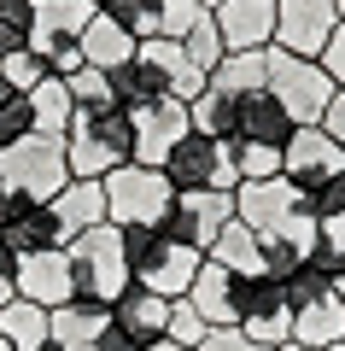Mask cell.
I'll list each match as a JSON object with an SVG mask.
<instances>
[{
  "label": "cell",
  "mask_w": 345,
  "mask_h": 351,
  "mask_svg": "<svg viewBox=\"0 0 345 351\" xmlns=\"http://www.w3.org/2000/svg\"><path fill=\"white\" fill-rule=\"evenodd\" d=\"M123 258H129L135 287H152L158 299H182V293L193 287L205 252L182 246L164 223H135V228H123Z\"/></svg>",
  "instance_id": "6da1fadb"
},
{
  "label": "cell",
  "mask_w": 345,
  "mask_h": 351,
  "mask_svg": "<svg viewBox=\"0 0 345 351\" xmlns=\"http://www.w3.org/2000/svg\"><path fill=\"white\" fill-rule=\"evenodd\" d=\"M135 158V123H129L123 106H76L71 135H64V164L71 176L99 182L106 170Z\"/></svg>",
  "instance_id": "7a4b0ae2"
},
{
  "label": "cell",
  "mask_w": 345,
  "mask_h": 351,
  "mask_svg": "<svg viewBox=\"0 0 345 351\" xmlns=\"http://www.w3.org/2000/svg\"><path fill=\"white\" fill-rule=\"evenodd\" d=\"M64 252H71L76 299H94V304H106V311H111V304L135 287L129 258H123V228H117V223H99V228H88V234H76Z\"/></svg>",
  "instance_id": "3957f363"
},
{
  "label": "cell",
  "mask_w": 345,
  "mask_h": 351,
  "mask_svg": "<svg viewBox=\"0 0 345 351\" xmlns=\"http://www.w3.org/2000/svg\"><path fill=\"white\" fill-rule=\"evenodd\" d=\"M64 182H71L64 141L29 129V135H18V141L0 147V188H6V199H41V205H47Z\"/></svg>",
  "instance_id": "277c9868"
},
{
  "label": "cell",
  "mask_w": 345,
  "mask_h": 351,
  "mask_svg": "<svg viewBox=\"0 0 345 351\" xmlns=\"http://www.w3.org/2000/svg\"><path fill=\"white\" fill-rule=\"evenodd\" d=\"M263 64H270V71H263V88L287 106V117H293L298 129L322 123V112H328V100H333V88H340V82H333L316 59H298V53H281V47L263 53Z\"/></svg>",
  "instance_id": "5b68a950"
},
{
  "label": "cell",
  "mask_w": 345,
  "mask_h": 351,
  "mask_svg": "<svg viewBox=\"0 0 345 351\" xmlns=\"http://www.w3.org/2000/svg\"><path fill=\"white\" fill-rule=\"evenodd\" d=\"M99 188H106V217L117 228L164 223V211H170V199H176V188L164 182V170H152V164H117V170L99 176Z\"/></svg>",
  "instance_id": "8992f818"
},
{
  "label": "cell",
  "mask_w": 345,
  "mask_h": 351,
  "mask_svg": "<svg viewBox=\"0 0 345 351\" xmlns=\"http://www.w3.org/2000/svg\"><path fill=\"white\" fill-rule=\"evenodd\" d=\"M158 170H164V182H170L176 193H193V188H222V193H235V188H240V170H235L228 141L199 135V129H187V135L176 141L170 158H164Z\"/></svg>",
  "instance_id": "52a82bcc"
},
{
  "label": "cell",
  "mask_w": 345,
  "mask_h": 351,
  "mask_svg": "<svg viewBox=\"0 0 345 351\" xmlns=\"http://www.w3.org/2000/svg\"><path fill=\"white\" fill-rule=\"evenodd\" d=\"M281 176L298 188V199H310L316 188H328L333 176H345V147H340L322 123H305V129L281 147Z\"/></svg>",
  "instance_id": "ba28073f"
},
{
  "label": "cell",
  "mask_w": 345,
  "mask_h": 351,
  "mask_svg": "<svg viewBox=\"0 0 345 351\" xmlns=\"http://www.w3.org/2000/svg\"><path fill=\"white\" fill-rule=\"evenodd\" d=\"M240 334L270 351L293 346V311H287V287L275 276H240Z\"/></svg>",
  "instance_id": "9c48e42d"
},
{
  "label": "cell",
  "mask_w": 345,
  "mask_h": 351,
  "mask_svg": "<svg viewBox=\"0 0 345 351\" xmlns=\"http://www.w3.org/2000/svg\"><path fill=\"white\" fill-rule=\"evenodd\" d=\"M228 223H235V193H222V188L176 193L170 211H164V228H170L182 246H193V252H211V240H217Z\"/></svg>",
  "instance_id": "30bf717a"
},
{
  "label": "cell",
  "mask_w": 345,
  "mask_h": 351,
  "mask_svg": "<svg viewBox=\"0 0 345 351\" xmlns=\"http://www.w3.org/2000/svg\"><path fill=\"white\" fill-rule=\"evenodd\" d=\"M333 24V0H275V47L281 53H298V59H322Z\"/></svg>",
  "instance_id": "8fae6325"
},
{
  "label": "cell",
  "mask_w": 345,
  "mask_h": 351,
  "mask_svg": "<svg viewBox=\"0 0 345 351\" xmlns=\"http://www.w3.org/2000/svg\"><path fill=\"white\" fill-rule=\"evenodd\" d=\"M0 246L12 252V258H29V252H53V246H71L64 234L59 211L41 199H12L6 217H0Z\"/></svg>",
  "instance_id": "7c38bea8"
},
{
  "label": "cell",
  "mask_w": 345,
  "mask_h": 351,
  "mask_svg": "<svg viewBox=\"0 0 345 351\" xmlns=\"http://www.w3.org/2000/svg\"><path fill=\"white\" fill-rule=\"evenodd\" d=\"M293 211H305V199H298V188L287 182V176H270V182H240V188H235V223H246L252 234L281 228Z\"/></svg>",
  "instance_id": "4fadbf2b"
},
{
  "label": "cell",
  "mask_w": 345,
  "mask_h": 351,
  "mask_svg": "<svg viewBox=\"0 0 345 351\" xmlns=\"http://www.w3.org/2000/svg\"><path fill=\"white\" fill-rule=\"evenodd\" d=\"M18 299L41 304V311H59L64 299H76V276H71V252H29L18 258Z\"/></svg>",
  "instance_id": "5bb4252c"
},
{
  "label": "cell",
  "mask_w": 345,
  "mask_h": 351,
  "mask_svg": "<svg viewBox=\"0 0 345 351\" xmlns=\"http://www.w3.org/2000/svg\"><path fill=\"white\" fill-rule=\"evenodd\" d=\"M129 123H135V158L129 164H152L158 170L164 158H170V147L187 135V100H158V106H141V112H129Z\"/></svg>",
  "instance_id": "9a60e30c"
},
{
  "label": "cell",
  "mask_w": 345,
  "mask_h": 351,
  "mask_svg": "<svg viewBox=\"0 0 345 351\" xmlns=\"http://www.w3.org/2000/svg\"><path fill=\"white\" fill-rule=\"evenodd\" d=\"M211 18H217L222 47H228V53H263V47H275V0H222Z\"/></svg>",
  "instance_id": "2e32d148"
},
{
  "label": "cell",
  "mask_w": 345,
  "mask_h": 351,
  "mask_svg": "<svg viewBox=\"0 0 345 351\" xmlns=\"http://www.w3.org/2000/svg\"><path fill=\"white\" fill-rule=\"evenodd\" d=\"M182 299L205 316V328H240V276H235V269H222L217 258L199 263L193 287H187Z\"/></svg>",
  "instance_id": "e0dca14e"
},
{
  "label": "cell",
  "mask_w": 345,
  "mask_h": 351,
  "mask_svg": "<svg viewBox=\"0 0 345 351\" xmlns=\"http://www.w3.org/2000/svg\"><path fill=\"white\" fill-rule=\"evenodd\" d=\"M258 240H263V276L287 281V276H298V269L316 258V217L293 211L281 228H270V234H258Z\"/></svg>",
  "instance_id": "ac0fdd59"
},
{
  "label": "cell",
  "mask_w": 345,
  "mask_h": 351,
  "mask_svg": "<svg viewBox=\"0 0 345 351\" xmlns=\"http://www.w3.org/2000/svg\"><path fill=\"white\" fill-rule=\"evenodd\" d=\"M293 135H298V123L287 117V106L275 100L270 88H263V94H246V100H240V112H235V135H228V141H258V147H287Z\"/></svg>",
  "instance_id": "d6986e66"
},
{
  "label": "cell",
  "mask_w": 345,
  "mask_h": 351,
  "mask_svg": "<svg viewBox=\"0 0 345 351\" xmlns=\"http://www.w3.org/2000/svg\"><path fill=\"white\" fill-rule=\"evenodd\" d=\"M111 322H117L141 351H147V346H158L164 328H170V299H158L152 287H129L123 299L111 304Z\"/></svg>",
  "instance_id": "ffe728a7"
},
{
  "label": "cell",
  "mask_w": 345,
  "mask_h": 351,
  "mask_svg": "<svg viewBox=\"0 0 345 351\" xmlns=\"http://www.w3.org/2000/svg\"><path fill=\"white\" fill-rule=\"evenodd\" d=\"M76 47H82V64H88V71H117V64H129V59H135V47H141V41L129 36V29L117 24L111 12H94Z\"/></svg>",
  "instance_id": "44dd1931"
},
{
  "label": "cell",
  "mask_w": 345,
  "mask_h": 351,
  "mask_svg": "<svg viewBox=\"0 0 345 351\" xmlns=\"http://www.w3.org/2000/svg\"><path fill=\"white\" fill-rule=\"evenodd\" d=\"M47 205L59 211V223H64V234H71V240L88 234V228H99V223H111V217H106V188L88 182V176H71Z\"/></svg>",
  "instance_id": "7402d4cb"
},
{
  "label": "cell",
  "mask_w": 345,
  "mask_h": 351,
  "mask_svg": "<svg viewBox=\"0 0 345 351\" xmlns=\"http://www.w3.org/2000/svg\"><path fill=\"white\" fill-rule=\"evenodd\" d=\"M135 59H147L152 71L170 82V100H199L205 94V76L187 64V53H182V41H170V36H152V41H141L135 47Z\"/></svg>",
  "instance_id": "603a6c76"
},
{
  "label": "cell",
  "mask_w": 345,
  "mask_h": 351,
  "mask_svg": "<svg viewBox=\"0 0 345 351\" xmlns=\"http://www.w3.org/2000/svg\"><path fill=\"white\" fill-rule=\"evenodd\" d=\"M71 117H76L71 82L47 71L36 88H29V129H36V135H53V141H64V135H71Z\"/></svg>",
  "instance_id": "cb8c5ba5"
},
{
  "label": "cell",
  "mask_w": 345,
  "mask_h": 351,
  "mask_svg": "<svg viewBox=\"0 0 345 351\" xmlns=\"http://www.w3.org/2000/svg\"><path fill=\"white\" fill-rule=\"evenodd\" d=\"M340 339H345V299H340V281H333L328 299H316V304H305V311H293V346L328 351V346H340Z\"/></svg>",
  "instance_id": "d4e9b609"
},
{
  "label": "cell",
  "mask_w": 345,
  "mask_h": 351,
  "mask_svg": "<svg viewBox=\"0 0 345 351\" xmlns=\"http://www.w3.org/2000/svg\"><path fill=\"white\" fill-rule=\"evenodd\" d=\"M47 328L59 346H99V334L111 328V311L94 299H64L59 311H47Z\"/></svg>",
  "instance_id": "484cf974"
},
{
  "label": "cell",
  "mask_w": 345,
  "mask_h": 351,
  "mask_svg": "<svg viewBox=\"0 0 345 351\" xmlns=\"http://www.w3.org/2000/svg\"><path fill=\"white\" fill-rule=\"evenodd\" d=\"M106 82H111V100L123 106V112H141V106L170 100V82H164L147 59H129V64H117V71H106Z\"/></svg>",
  "instance_id": "4316f807"
},
{
  "label": "cell",
  "mask_w": 345,
  "mask_h": 351,
  "mask_svg": "<svg viewBox=\"0 0 345 351\" xmlns=\"http://www.w3.org/2000/svg\"><path fill=\"white\" fill-rule=\"evenodd\" d=\"M205 258H217L222 269H235V276H263V240L252 234L246 223H228L217 240H211Z\"/></svg>",
  "instance_id": "83f0119b"
},
{
  "label": "cell",
  "mask_w": 345,
  "mask_h": 351,
  "mask_svg": "<svg viewBox=\"0 0 345 351\" xmlns=\"http://www.w3.org/2000/svg\"><path fill=\"white\" fill-rule=\"evenodd\" d=\"M0 339H6L12 351H36V346H47V339H53L47 311H41V304H29V299H12L6 311H0Z\"/></svg>",
  "instance_id": "f1b7e54d"
},
{
  "label": "cell",
  "mask_w": 345,
  "mask_h": 351,
  "mask_svg": "<svg viewBox=\"0 0 345 351\" xmlns=\"http://www.w3.org/2000/svg\"><path fill=\"white\" fill-rule=\"evenodd\" d=\"M270 53V47H263ZM263 53H228V59L211 71V88L217 94H228V100H246V94H263Z\"/></svg>",
  "instance_id": "f546056e"
},
{
  "label": "cell",
  "mask_w": 345,
  "mask_h": 351,
  "mask_svg": "<svg viewBox=\"0 0 345 351\" xmlns=\"http://www.w3.org/2000/svg\"><path fill=\"white\" fill-rule=\"evenodd\" d=\"M235 112H240V100L217 94L211 82H205V94H199V100H187V123H193L199 135H217V141L235 135Z\"/></svg>",
  "instance_id": "4dcf8cb0"
},
{
  "label": "cell",
  "mask_w": 345,
  "mask_h": 351,
  "mask_svg": "<svg viewBox=\"0 0 345 351\" xmlns=\"http://www.w3.org/2000/svg\"><path fill=\"white\" fill-rule=\"evenodd\" d=\"M182 53H187V64H193V71L211 82V71H217V64L228 59V47H222V29H217V18H199V24L182 36Z\"/></svg>",
  "instance_id": "1f68e13d"
},
{
  "label": "cell",
  "mask_w": 345,
  "mask_h": 351,
  "mask_svg": "<svg viewBox=\"0 0 345 351\" xmlns=\"http://www.w3.org/2000/svg\"><path fill=\"white\" fill-rule=\"evenodd\" d=\"M228 152H235L240 182H270V176H281V147H258V141H228Z\"/></svg>",
  "instance_id": "d6a6232c"
},
{
  "label": "cell",
  "mask_w": 345,
  "mask_h": 351,
  "mask_svg": "<svg viewBox=\"0 0 345 351\" xmlns=\"http://www.w3.org/2000/svg\"><path fill=\"white\" fill-rule=\"evenodd\" d=\"M310 263H322L333 281L345 276V211H333V217L316 223V258H310Z\"/></svg>",
  "instance_id": "836d02e7"
},
{
  "label": "cell",
  "mask_w": 345,
  "mask_h": 351,
  "mask_svg": "<svg viewBox=\"0 0 345 351\" xmlns=\"http://www.w3.org/2000/svg\"><path fill=\"white\" fill-rule=\"evenodd\" d=\"M99 12H111L135 41H152V36H158V0H111V6H99Z\"/></svg>",
  "instance_id": "e575fe53"
},
{
  "label": "cell",
  "mask_w": 345,
  "mask_h": 351,
  "mask_svg": "<svg viewBox=\"0 0 345 351\" xmlns=\"http://www.w3.org/2000/svg\"><path fill=\"white\" fill-rule=\"evenodd\" d=\"M205 334H211V328H205V316H199L187 299H170V328H164V339H170V346L199 351V346H205Z\"/></svg>",
  "instance_id": "d590c367"
},
{
  "label": "cell",
  "mask_w": 345,
  "mask_h": 351,
  "mask_svg": "<svg viewBox=\"0 0 345 351\" xmlns=\"http://www.w3.org/2000/svg\"><path fill=\"white\" fill-rule=\"evenodd\" d=\"M18 135H29V94H18V88L0 76V147L18 141Z\"/></svg>",
  "instance_id": "8d00e7d4"
},
{
  "label": "cell",
  "mask_w": 345,
  "mask_h": 351,
  "mask_svg": "<svg viewBox=\"0 0 345 351\" xmlns=\"http://www.w3.org/2000/svg\"><path fill=\"white\" fill-rule=\"evenodd\" d=\"M29 47V0H0V59Z\"/></svg>",
  "instance_id": "74e56055"
},
{
  "label": "cell",
  "mask_w": 345,
  "mask_h": 351,
  "mask_svg": "<svg viewBox=\"0 0 345 351\" xmlns=\"http://www.w3.org/2000/svg\"><path fill=\"white\" fill-rule=\"evenodd\" d=\"M199 18H211L199 0H158V36H170V41H182Z\"/></svg>",
  "instance_id": "f35d334b"
},
{
  "label": "cell",
  "mask_w": 345,
  "mask_h": 351,
  "mask_svg": "<svg viewBox=\"0 0 345 351\" xmlns=\"http://www.w3.org/2000/svg\"><path fill=\"white\" fill-rule=\"evenodd\" d=\"M0 76H6V82H12L18 94H29V88H36L41 76H47V59H36L29 47H18V53H6V59H0Z\"/></svg>",
  "instance_id": "ab89813d"
},
{
  "label": "cell",
  "mask_w": 345,
  "mask_h": 351,
  "mask_svg": "<svg viewBox=\"0 0 345 351\" xmlns=\"http://www.w3.org/2000/svg\"><path fill=\"white\" fill-rule=\"evenodd\" d=\"M305 211L316 217V223H322V217H333V211H345V176H333L328 188H316V193L305 199Z\"/></svg>",
  "instance_id": "60d3db41"
},
{
  "label": "cell",
  "mask_w": 345,
  "mask_h": 351,
  "mask_svg": "<svg viewBox=\"0 0 345 351\" xmlns=\"http://www.w3.org/2000/svg\"><path fill=\"white\" fill-rule=\"evenodd\" d=\"M322 71H328L333 76V82H340L345 88V18H340V24H333V36H328V47H322Z\"/></svg>",
  "instance_id": "b9f144b4"
},
{
  "label": "cell",
  "mask_w": 345,
  "mask_h": 351,
  "mask_svg": "<svg viewBox=\"0 0 345 351\" xmlns=\"http://www.w3.org/2000/svg\"><path fill=\"white\" fill-rule=\"evenodd\" d=\"M199 351H270V346L246 339L240 328H211V334H205V346H199Z\"/></svg>",
  "instance_id": "7bdbcfd3"
},
{
  "label": "cell",
  "mask_w": 345,
  "mask_h": 351,
  "mask_svg": "<svg viewBox=\"0 0 345 351\" xmlns=\"http://www.w3.org/2000/svg\"><path fill=\"white\" fill-rule=\"evenodd\" d=\"M12 299H18V258L0 246V311H6Z\"/></svg>",
  "instance_id": "ee69618b"
},
{
  "label": "cell",
  "mask_w": 345,
  "mask_h": 351,
  "mask_svg": "<svg viewBox=\"0 0 345 351\" xmlns=\"http://www.w3.org/2000/svg\"><path fill=\"white\" fill-rule=\"evenodd\" d=\"M322 129H328L333 141L345 147V88H333V100H328V112H322Z\"/></svg>",
  "instance_id": "f6af8a7d"
},
{
  "label": "cell",
  "mask_w": 345,
  "mask_h": 351,
  "mask_svg": "<svg viewBox=\"0 0 345 351\" xmlns=\"http://www.w3.org/2000/svg\"><path fill=\"white\" fill-rule=\"evenodd\" d=\"M147 351H187V346H170V339H158V346H147Z\"/></svg>",
  "instance_id": "bcb514c9"
},
{
  "label": "cell",
  "mask_w": 345,
  "mask_h": 351,
  "mask_svg": "<svg viewBox=\"0 0 345 351\" xmlns=\"http://www.w3.org/2000/svg\"><path fill=\"white\" fill-rule=\"evenodd\" d=\"M199 6H205V12H217V6H222V0H199Z\"/></svg>",
  "instance_id": "7dc6e473"
},
{
  "label": "cell",
  "mask_w": 345,
  "mask_h": 351,
  "mask_svg": "<svg viewBox=\"0 0 345 351\" xmlns=\"http://www.w3.org/2000/svg\"><path fill=\"white\" fill-rule=\"evenodd\" d=\"M6 205H12V199H6V188H0V217H6Z\"/></svg>",
  "instance_id": "c3c4849f"
},
{
  "label": "cell",
  "mask_w": 345,
  "mask_h": 351,
  "mask_svg": "<svg viewBox=\"0 0 345 351\" xmlns=\"http://www.w3.org/2000/svg\"><path fill=\"white\" fill-rule=\"evenodd\" d=\"M281 351H316V346H281Z\"/></svg>",
  "instance_id": "681fc988"
},
{
  "label": "cell",
  "mask_w": 345,
  "mask_h": 351,
  "mask_svg": "<svg viewBox=\"0 0 345 351\" xmlns=\"http://www.w3.org/2000/svg\"><path fill=\"white\" fill-rule=\"evenodd\" d=\"M333 12H340V18H345V0H333Z\"/></svg>",
  "instance_id": "f907efd6"
},
{
  "label": "cell",
  "mask_w": 345,
  "mask_h": 351,
  "mask_svg": "<svg viewBox=\"0 0 345 351\" xmlns=\"http://www.w3.org/2000/svg\"><path fill=\"white\" fill-rule=\"evenodd\" d=\"M340 299H345V276H340Z\"/></svg>",
  "instance_id": "816d5d0a"
},
{
  "label": "cell",
  "mask_w": 345,
  "mask_h": 351,
  "mask_svg": "<svg viewBox=\"0 0 345 351\" xmlns=\"http://www.w3.org/2000/svg\"><path fill=\"white\" fill-rule=\"evenodd\" d=\"M328 351H345V339H340V346H328Z\"/></svg>",
  "instance_id": "f5cc1de1"
},
{
  "label": "cell",
  "mask_w": 345,
  "mask_h": 351,
  "mask_svg": "<svg viewBox=\"0 0 345 351\" xmlns=\"http://www.w3.org/2000/svg\"><path fill=\"white\" fill-rule=\"evenodd\" d=\"M94 6H111V0H94Z\"/></svg>",
  "instance_id": "db71d44e"
},
{
  "label": "cell",
  "mask_w": 345,
  "mask_h": 351,
  "mask_svg": "<svg viewBox=\"0 0 345 351\" xmlns=\"http://www.w3.org/2000/svg\"><path fill=\"white\" fill-rule=\"evenodd\" d=\"M0 351H6V339H0Z\"/></svg>",
  "instance_id": "11a10c76"
},
{
  "label": "cell",
  "mask_w": 345,
  "mask_h": 351,
  "mask_svg": "<svg viewBox=\"0 0 345 351\" xmlns=\"http://www.w3.org/2000/svg\"><path fill=\"white\" fill-rule=\"evenodd\" d=\"M6 351H12V346H6Z\"/></svg>",
  "instance_id": "9f6ffc18"
}]
</instances>
